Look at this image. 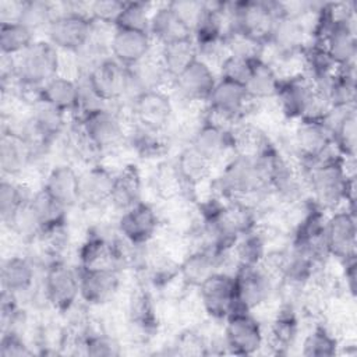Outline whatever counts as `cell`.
Returning a JSON list of instances; mask_svg holds the SVG:
<instances>
[{"label": "cell", "mask_w": 357, "mask_h": 357, "mask_svg": "<svg viewBox=\"0 0 357 357\" xmlns=\"http://www.w3.org/2000/svg\"><path fill=\"white\" fill-rule=\"evenodd\" d=\"M346 166L347 160L332 152L308 166H301L310 199L324 212L336 211L342 205L356 212L354 176Z\"/></svg>", "instance_id": "cell-1"}, {"label": "cell", "mask_w": 357, "mask_h": 357, "mask_svg": "<svg viewBox=\"0 0 357 357\" xmlns=\"http://www.w3.org/2000/svg\"><path fill=\"white\" fill-rule=\"evenodd\" d=\"M275 100L282 114L290 120H325L332 110L324 93L304 73L282 78Z\"/></svg>", "instance_id": "cell-2"}, {"label": "cell", "mask_w": 357, "mask_h": 357, "mask_svg": "<svg viewBox=\"0 0 357 357\" xmlns=\"http://www.w3.org/2000/svg\"><path fill=\"white\" fill-rule=\"evenodd\" d=\"M229 31L240 33L252 42L266 46L276 17L280 14V1L244 0L226 3Z\"/></svg>", "instance_id": "cell-3"}, {"label": "cell", "mask_w": 357, "mask_h": 357, "mask_svg": "<svg viewBox=\"0 0 357 357\" xmlns=\"http://www.w3.org/2000/svg\"><path fill=\"white\" fill-rule=\"evenodd\" d=\"M60 50L47 39L35 40L14 57V81L25 91H39L47 81L60 74Z\"/></svg>", "instance_id": "cell-4"}, {"label": "cell", "mask_w": 357, "mask_h": 357, "mask_svg": "<svg viewBox=\"0 0 357 357\" xmlns=\"http://www.w3.org/2000/svg\"><path fill=\"white\" fill-rule=\"evenodd\" d=\"M254 103L243 84L218 78L205 103V117L222 126L233 127L251 112Z\"/></svg>", "instance_id": "cell-5"}, {"label": "cell", "mask_w": 357, "mask_h": 357, "mask_svg": "<svg viewBox=\"0 0 357 357\" xmlns=\"http://www.w3.org/2000/svg\"><path fill=\"white\" fill-rule=\"evenodd\" d=\"M42 296L46 305L60 314L71 312L79 300L78 268L70 266L63 258L43 268Z\"/></svg>", "instance_id": "cell-6"}, {"label": "cell", "mask_w": 357, "mask_h": 357, "mask_svg": "<svg viewBox=\"0 0 357 357\" xmlns=\"http://www.w3.org/2000/svg\"><path fill=\"white\" fill-rule=\"evenodd\" d=\"M47 40L66 53L79 52L91 39L92 20L81 4H67L46 29Z\"/></svg>", "instance_id": "cell-7"}, {"label": "cell", "mask_w": 357, "mask_h": 357, "mask_svg": "<svg viewBox=\"0 0 357 357\" xmlns=\"http://www.w3.org/2000/svg\"><path fill=\"white\" fill-rule=\"evenodd\" d=\"M233 273L236 308L248 311L265 305L276 293L278 280L259 264L254 266H236Z\"/></svg>", "instance_id": "cell-8"}, {"label": "cell", "mask_w": 357, "mask_h": 357, "mask_svg": "<svg viewBox=\"0 0 357 357\" xmlns=\"http://www.w3.org/2000/svg\"><path fill=\"white\" fill-rule=\"evenodd\" d=\"M81 77H84L91 89L107 105L121 102L126 96L131 99L130 68L112 56L93 64Z\"/></svg>", "instance_id": "cell-9"}, {"label": "cell", "mask_w": 357, "mask_h": 357, "mask_svg": "<svg viewBox=\"0 0 357 357\" xmlns=\"http://www.w3.org/2000/svg\"><path fill=\"white\" fill-rule=\"evenodd\" d=\"M77 126L102 155L116 149L127 138L121 114L110 106L78 117Z\"/></svg>", "instance_id": "cell-10"}, {"label": "cell", "mask_w": 357, "mask_h": 357, "mask_svg": "<svg viewBox=\"0 0 357 357\" xmlns=\"http://www.w3.org/2000/svg\"><path fill=\"white\" fill-rule=\"evenodd\" d=\"M223 322L222 339L226 353L234 356H252L264 347V328L252 312L233 311Z\"/></svg>", "instance_id": "cell-11"}, {"label": "cell", "mask_w": 357, "mask_h": 357, "mask_svg": "<svg viewBox=\"0 0 357 357\" xmlns=\"http://www.w3.org/2000/svg\"><path fill=\"white\" fill-rule=\"evenodd\" d=\"M293 152L301 166H308L331 153L332 134L324 119H301L291 134Z\"/></svg>", "instance_id": "cell-12"}, {"label": "cell", "mask_w": 357, "mask_h": 357, "mask_svg": "<svg viewBox=\"0 0 357 357\" xmlns=\"http://www.w3.org/2000/svg\"><path fill=\"white\" fill-rule=\"evenodd\" d=\"M324 245L328 257L346 262L356 258L357 227L356 212L346 208L332 211L324 226Z\"/></svg>", "instance_id": "cell-13"}, {"label": "cell", "mask_w": 357, "mask_h": 357, "mask_svg": "<svg viewBox=\"0 0 357 357\" xmlns=\"http://www.w3.org/2000/svg\"><path fill=\"white\" fill-rule=\"evenodd\" d=\"M197 294L206 317L213 321H225L236 308L233 273L215 272L197 287Z\"/></svg>", "instance_id": "cell-14"}, {"label": "cell", "mask_w": 357, "mask_h": 357, "mask_svg": "<svg viewBox=\"0 0 357 357\" xmlns=\"http://www.w3.org/2000/svg\"><path fill=\"white\" fill-rule=\"evenodd\" d=\"M130 112L132 123L145 128L165 132L173 119L172 98L163 91L141 92L130 100Z\"/></svg>", "instance_id": "cell-15"}, {"label": "cell", "mask_w": 357, "mask_h": 357, "mask_svg": "<svg viewBox=\"0 0 357 357\" xmlns=\"http://www.w3.org/2000/svg\"><path fill=\"white\" fill-rule=\"evenodd\" d=\"M159 225L160 219L156 209L151 204L141 201L120 212L116 231L131 244L145 245L153 241Z\"/></svg>", "instance_id": "cell-16"}, {"label": "cell", "mask_w": 357, "mask_h": 357, "mask_svg": "<svg viewBox=\"0 0 357 357\" xmlns=\"http://www.w3.org/2000/svg\"><path fill=\"white\" fill-rule=\"evenodd\" d=\"M188 144L213 166L230 152L234 153L231 127L222 126L205 114L191 132Z\"/></svg>", "instance_id": "cell-17"}, {"label": "cell", "mask_w": 357, "mask_h": 357, "mask_svg": "<svg viewBox=\"0 0 357 357\" xmlns=\"http://www.w3.org/2000/svg\"><path fill=\"white\" fill-rule=\"evenodd\" d=\"M310 42L308 31L301 17L279 14L275 20L266 46L272 47L278 61L300 56Z\"/></svg>", "instance_id": "cell-18"}, {"label": "cell", "mask_w": 357, "mask_h": 357, "mask_svg": "<svg viewBox=\"0 0 357 357\" xmlns=\"http://www.w3.org/2000/svg\"><path fill=\"white\" fill-rule=\"evenodd\" d=\"M78 268L79 300L100 307L113 300L120 287V272L114 268Z\"/></svg>", "instance_id": "cell-19"}, {"label": "cell", "mask_w": 357, "mask_h": 357, "mask_svg": "<svg viewBox=\"0 0 357 357\" xmlns=\"http://www.w3.org/2000/svg\"><path fill=\"white\" fill-rule=\"evenodd\" d=\"M127 324L137 339L146 342L159 328V318L152 293L144 283H138L130 293L127 301Z\"/></svg>", "instance_id": "cell-20"}, {"label": "cell", "mask_w": 357, "mask_h": 357, "mask_svg": "<svg viewBox=\"0 0 357 357\" xmlns=\"http://www.w3.org/2000/svg\"><path fill=\"white\" fill-rule=\"evenodd\" d=\"M229 258L227 252H219L206 247H192L180 259L178 275L187 287L197 289L211 275L223 271V265Z\"/></svg>", "instance_id": "cell-21"}, {"label": "cell", "mask_w": 357, "mask_h": 357, "mask_svg": "<svg viewBox=\"0 0 357 357\" xmlns=\"http://www.w3.org/2000/svg\"><path fill=\"white\" fill-rule=\"evenodd\" d=\"M218 77L213 68L197 59L181 74L172 79V86L180 99L191 103H206Z\"/></svg>", "instance_id": "cell-22"}, {"label": "cell", "mask_w": 357, "mask_h": 357, "mask_svg": "<svg viewBox=\"0 0 357 357\" xmlns=\"http://www.w3.org/2000/svg\"><path fill=\"white\" fill-rule=\"evenodd\" d=\"M116 173L105 165L95 163L79 173V204L86 208H100L110 204Z\"/></svg>", "instance_id": "cell-23"}, {"label": "cell", "mask_w": 357, "mask_h": 357, "mask_svg": "<svg viewBox=\"0 0 357 357\" xmlns=\"http://www.w3.org/2000/svg\"><path fill=\"white\" fill-rule=\"evenodd\" d=\"M35 156L31 142L22 134L3 128L0 138V169L3 177L14 178L20 176Z\"/></svg>", "instance_id": "cell-24"}, {"label": "cell", "mask_w": 357, "mask_h": 357, "mask_svg": "<svg viewBox=\"0 0 357 357\" xmlns=\"http://www.w3.org/2000/svg\"><path fill=\"white\" fill-rule=\"evenodd\" d=\"M336 67L356 66L357 36L356 20L333 24L319 40Z\"/></svg>", "instance_id": "cell-25"}, {"label": "cell", "mask_w": 357, "mask_h": 357, "mask_svg": "<svg viewBox=\"0 0 357 357\" xmlns=\"http://www.w3.org/2000/svg\"><path fill=\"white\" fill-rule=\"evenodd\" d=\"M152 38L148 32L116 28L109 52L110 56L126 67H132L152 53Z\"/></svg>", "instance_id": "cell-26"}, {"label": "cell", "mask_w": 357, "mask_h": 357, "mask_svg": "<svg viewBox=\"0 0 357 357\" xmlns=\"http://www.w3.org/2000/svg\"><path fill=\"white\" fill-rule=\"evenodd\" d=\"M325 121L329 124L332 145L346 160H354L357 149V117L356 106L349 109H332Z\"/></svg>", "instance_id": "cell-27"}, {"label": "cell", "mask_w": 357, "mask_h": 357, "mask_svg": "<svg viewBox=\"0 0 357 357\" xmlns=\"http://www.w3.org/2000/svg\"><path fill=\"white\" fill-rule=\"evenodd\" d=\"M42 188L68 209L79 204V173L70 163L53 166L46 173Z\"/></svg>", "instance_id": "cell-28"}, {"label": "cell", "mask_w": 357, "mask_h": 357, "mask_svg": "<svg viewBox=\"0 0 357 357\" xmlns=\"http://www.w3.org/2000/svg\"><path fill=\"white\" fill-rule=\"evenodd\" d=\"M35 262L26 255H11L4 258L0 268L1 290L15 297L31 293L35 284Z\"/></svg>", "instance_id": "cell-29"}, {"label": "cell", "mask_w": 357, "mask_h": 357, "mask_svg": "<svg viewBox=\"0 0 357 357\" xmlns=\"http://www.w3.org/2000/svg\"><path fill=\"white\" fill-rule=\"evenodd\" d=\"M324 93L331 109H349L356 103V66L337 67L324 82L315 84Z\"/></svg>", "instance_id": "cell-30"}, {"label": "cell", "mask_w": 357, "mask_h": 357, "mask_svg": "<svg viewBox=\"0 0 357 357\" xmlns=\"http://www.w3.org/2000/svg\"><path fill=\"white\" fill-rule=\"evenodd\" d=\"M298 328L300 324L296 305L282 303L269 325V333L268 339L265 337V343L269 344L273 353L284 354L296 343Z\"/></svg>", "instance_id": "cell-31"}, {"label": "cell", "mask_w": 357, "mask_h": 357, "mask_svg": "<svg viewBox=\"0 0 357 357\" xmlns=\"http://www.w3.org/2000/svg\"><path fill=\"white\" fill-rule=\"evenodd\" d=\"M148 32L152 40H156L159 46L192 38L191 29L173 11L169 3L152 11Z\"/></svg>", "instance_id": "cell-32"}, {"label": "cell", "mask_w": 357, "mask_h": 357, "mask_svg": "<svg viewBox=\"0 0 357 357\" xmlns=\"http://www.w3.org/2000/svg\"><path fill=\"white\" fill-rule=\"evenodd\" d=\"M39 98L66 114H75L79 102V81L59 74L39 89Z\"/></svg>", "instance_id": "cell-33"}, {"label": "cell", "mask_w": 357, "mask_h": 357, "mask_svg": "<svg viewBox=\"0 0 357 357\" xmlns=\"http://www.w3.org/2000/svg\"><path fill=\"white\" fill-rule=\"evenodd\" d=\"M173 163L192 197L195 195V188L198 185L212 180L213 165L198 153L190 144L180 151Z\"/></svg>", "instance_id": "cell-34"}, {"label": "cell", "mask_w": 357, "mask_h": 357, "mask_svg": "<svg viewBox=\"0 0 357 357\" xmlns=\"http://www.w3.org/2000/svg\"><path fill=\"white\" fill-rule=\"evenodd\" d=\"M142 201V177L135 165H126L116 173L110 205L123 212Z\"/></svg>", "instance_id": "cell-35"}, {"label": "cell", "mask_w": 357, "mask_h": 357, "mask_svg": "<svg viewBox=\"0 0 357 357\" xmlns=\"http://www.w3.org/2000/svg\"><path fill=\"white\" fill-rule=\"evenodd\" d=\"M282 77L276 68L265 59H257L252 64L250 77L245 82V89L254 102L272 100L276 98Z\"/></svg>", "instance_id": "cell-36"}, {"label": "cell", "mask_w": 357, "mask_h": 357, "mask_svg": "<svg viewBox=\"0 0 357 357\" xmlns=\"http://www.w3.org/2000/svg\"><path fill=\"white\" fill-rule=\"evenodd\" d=\"M158 56L170 79L181 74L198 59V50L192 38L162 45Z\"/></svg>", "instance_id": "cell-37"}, {"label": "cell", "mask_w": 357, "mask_h": 357, "mask_svg": "<svg viewBox=\"0 0 357 357\" xmlns=\"http://www.w3.org/2000/svg\"><path fill=\"white\" fill-rule=\"evenodd\" d=\"M268 252V240L264 231L257 226L252 231L243 234L230 248L229 254L236 266L259 265Z\"/></svg>", "instance_id": "cell-38"}, {"label": "cell", "mask_w": 357, "mask_h": 357, "mask_svg": "<svg viewBox=\"0 0 357 357\" xmlns=\"http://www.w3.org/2000/svg\"><path fill=\"white\" fill-rule=\"evenodd\" d=\"M152 187L159 198L165 201H176V199H191L192 194L181 180L176 166L173 162L160 163L152 176Z\"/></svg>", "instance_id": "cell-39"}, {"label": "cell", "mask_w": 357, "mask_h": 357, "mask_svg": "<svg viewBox=\"0 0 357 357\" xmlns=\"http://www.w3.org/2000/svg\"><path fill=\"white\" fill-rule=\"evenodd\" d=\"M29 206L40 227V231L45 229L68 223L67 220L68 208H66L63 204L56 201L43 188L32 194L29 199Z\"/></svg>", "instance_id": "cell-40"}, {"label": "cell", "mask_w": 357, "mask_h": 357, "mask_svg": "<svg viewBox=\"0 0 357 357\" xmlns=\"http://www.w3.org/2000/svg\"><path fill=\"white\" fill-rule=\"evenodd\" d=\"M127 139L130 141L132 149L144 159L159 158L167 149L165 132L153 131L135 123H132L131 130L127 132Z\"/></svg>", "instance_id": "cell-41"}, {"label": "cell", "mask_w": 357, "mask_h": 357, "mask_svg": "<svg viewBox=\"0 0 357 357\" xmlns=\"http://www.w3.org/2000/svg\"><path fill=\"white\" fill-rule=\"evenodd\" d=\"M301 354L307 357H332L339 353V340L324 324H317L303 340Z\"/></svg>", "instance_id": "cell-42"}, {"label": "cell", "mask_w": 357, "mask_h": 357, "mask_svg": "<svg viewBox=\"0 0 357 357\" xmlns=\"http://www.w3.org/2000/svg\"><path fill=\"white\" fill-rule=\"evenodd\" d=\"M35 32L21 22L0 24L1 54L15 57L35 42Z\"/></svg>", "instance_id": "cell-43"}, {"label": "cell", "mask_w": 357, "mask_h": 357, "mask_svg": "<svg viewBox=\"0 0 357 357\" xmlns=\"http://www.w3.org/2000/svg\"><path fill=\"white\" fill-rule=\"evenodd\" d=\"M57 14V6L53 3L42 0H24L18 22L24 24L33 32L39 29H43L46 32Z\"/></svg>", "instance_id": "cell-44"}, {"label": "cell", "mask_w": 357, "mask_h": 357, "mask_svg": "<svg viewBox=\"0 0 357 357\" xmlns=\"http://www.w3.org/2000/svg\"><path fill=\"white\" fill-rule=\"evenodd\" d=\"M32 197L24 185L15 183L13 178L3 177L0 183V218L6 226L15 212Z\"/></svg>", "instance_id": "cell-45"}, {"label": "cell", "mask_w": 357, "mask_h": 357, "mask_svg": "<svg viewBox=\"0 0 357 357\" xmlns=\"http://www.w3.org/2000/svg\"><path fill=\"white\" fill-rule=\"evenodd\" d=\"M151 14H152V11L149 10V4H146V3H139V1L127 3L126 1L123 11H121L114 26L119 29L148 32Z\"/></svg>", "instance_id": "cell-46"}, {"label": "cell", "mask_w": 357, "mask_h": 357, "mask_svg": "<svg viewBox=\"0 0 357 357\" xmlns=\"http://www.w3.org/2000/svg\"><path fill=\"white\" fill-rule=\"evenodd\" d=\"M255 60L227 53L219 63V77L218 78H223V79H229V81L245 85Z\"/></svg>", "instance_id": "cell-47"}, {"label": "cell", "mask_w": 357, "mask_h": 357, "mask_svg": "<svg viewBox=\"0 0 357 357\" xmlns=\"http://www.w3.org/2000/svg\"><path fill=\"white\" fill-rule=\"evenodd\" d=\"M126 1L117 0H98L88 4V15L92 21L114 26Z\"/></svg>", "instance_id": "cell-48"}, {"label": "cell", "mask_w": 357, "mask_h": 357, "mask_svg": "<svg viewBox=\"0 0 357 357\" xmlns=\"http://www.w3.org/2000/svg\"><path fill=\"white\" fill-rule=\"evenodd\" d=\"M35 354V350L28 344L21 332H1L0 357H26Z\"/></svg>", "instance_id": "cell-49"}, {"label": "cell", "mask_w": 357, "mask_h": 357, "mask_svg": "<svg viewBox=\"0 0 357 357\" xmlns=\"http://www.w3.org/2000/svg\"><path fill=\"white\" fill-rule=\"evenodd\" d=\"M169 6L185 22V25L191 29V32L205 10V1L177 0V1H170Z\"/></svg>", "instance_id": "cell-50"}, {"label": "cell", "mask_w": 357, "mask_h": 357, "mask_svg": "<svg viewBox=\"0 0 357 357\" xmlns=\"http://www.w3.org/2000/svg\"><path fill=\"white\" fill-rule=\"evenodd\" d=\"M24 1V0H22ZM22 1H10L1 0L0 1V24H11L18 22L21 17Z\"/></svg>", "instance_id": "cell-51"}, {"label": "cell", "mask_w": 357, "mask_h": 357, "mask_svg": "<svg viewBox=\"0 0 357 357\" xmlns=\"http://www.w3.org/2000/svg\"><path fill=\"white\" fill-rule=\"evenodd\" d=\"M343 265V279H344V289L346 291L354 297L356 296V283H357V264L356 258L349 259L342 264Z\"/></svg>", "instance_id": "cell-52"}]
</instances>
